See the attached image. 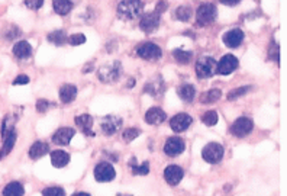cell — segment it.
I'll return each instance as SVG.
<instances>
[{
  "label": "cell",
  "mask_w": 287,
  "mask_h": 196,
  "mask_svg": "<svg viewBox=\"0 0 287 196\" xmlns=\"http://www.w3.org/2000/svg\"><path fill=\"white\" fill-rule=\"evenodd\" d=\"M144 4L141 0H122L118 4V16L125 20H132L143 15Z\"/></svg>",
  "instance_id": "6da1fadb"
},
{
  "label": "cell",
  "mask_w": 287,
  "mask_h": 196,
  "mask_svg": "<svg viewBox=\"0 0 287 196\" xmlns=\"http://www.w3.org/2000/svg\"><path fill=\"white\" fill-rule=\"evenodd\" d=\"M3 140H4V143H3L1 150H0V160H3L4 157H7V154L13 150L15 143H16V140H17V132H16V130H12V131L6 135V138H3Z\"/></svg>",
  "instance_id": "ffe728a7"
},
{
  "label": "cell",
  "mask_w": 287,
  "mask_h": 196,
  "mask_svg": "<svg viewBox=\"0 0 287 196\" xmlns=\"http://www.w3.org/2000/svg\"><path fill=\"white\" fill-rule=\"evenodd\" d=\"M216 16H218V10L213 3H203L199 6L196 12V20L200 26L210 25L212 22H215Z\"/></svg>",
  "instance_id": "3957f363"
},
{
  "label": "cell",
  "mask_w": 287,
  "mask_h": 196,
  "mask_svg": "<svg viewBox=\"0 0 287 196\" xmlns=\"http://www.w3.org/2000/svg\"><path fill=\"white\" fill-rule=\"evenodd\" d=\"M74 122H76V125L83 131L84 135H89V137H95V135H96V134L93 132V130H92V127H93V118H92L90 115L84 114V115L76 116Z\"/></svg>",
  "instance_id": "e0dca14e"
},
{
  "label": "cell",
  "mask_w": 287,
  "mask_h": 196,
  "mask_svg": "<svg viewBox=\"0 0 287 196\" xmlns=\"http://www.w3.org/2000/svg\"><path fill=\"white\" fill-rule=\"evenodd\" d=\"M13 55L19 60H26L32 55V47L28 41H19L13 47Z\"/></svg>",
  "instance_id": "d6986e66"
},
{
  "label": "cell",
  "mask_w": 287,
  "mask_h": 196,
  "mask_svg": "<svg viewBox=\"0 0 287 196\" xmlns=\"http://www.w3.org/2000/svg\"><path fill=\"white\" fill-rule=\"evenodd\" d=\"M184 176V170L180 167V166H175V164H171V166H167L165 170H164V179L168 185L171 186H175L181 182Z\"/></svg>",
  "instance_id": "4fadbf2b"
},
{
  "label": "cell",
  "mask_w": 287,
  "mask_h": 196,
  "mask_svg": "<svg viewBox=\"0 0 287 196\" xmlns=\"http://www.w3.org/2000/svg\"><path fill=\"white\" fill-rule=\"evenodd\" d=\"M42 196H65V192L63 188L58 186H52V188H47L42 191Z\"/></svg>",
  "instance_id": "f35d334b"
},
{
  "label": "cell",
  "mask_w": 287,
  "mask_h": 196,
  "mask_svg": "<svg viewBox=\"0 0 287 196\" xmlns=\"http://www.w3.org/2000/svg\"><path fill=\"white\" fill-rule=\"evenodd\" d=\"M221 96H222V92H221L219 89H210V90H207V92L202 93L199 100H200V103H206V105H209V103H215L216 100H219V99H221Z\"/></svg>",
  "instance_id": "f1b7e54d"
},
{
  "label": "cell",
  "mask_w": 287,
  "mask_h": 196,
  "mask_svg": "<svg viewBox=\"0 0 287 196\" xmlns=\"http://www.w3.org/2000/svg\"><path fill=\"white\" fill-rule=\"evenodd\" d=\"M52 106H55V103H52V102H49V100H47V99H39L38 102H36V111L39 112V114H44V112H47L49 108H52Z\"/></svg>",
  "instance_id": "74e56055"
},
{
  "label": "cell",
  "mask_w": 287,
  "mask_h": 196,
  "mask_svg": "<svg viewBox=\"0 0 287 196\" xmlns=\"http://www.w3.org/2000/svg\"><path fill=\"white\" fill-rule=\"evenodd\" d=\"M121 76H122V65L119 61L103 64L97 71V77L103 83H113V82L119 80Z\"/></svg>",
  "instance_id": "7a4b0ae2"
},
{
  "label": "cell",
  "mask_w": 287,
  "mask_h": 196,
  "mask_svg": "<svg viewBox=\"0 0 287 196\" xmlns=\"http://www.w3.org/2000/svg\"><path fill=\"white\" fill-rule=\"evenodd\" d=\"M25 195V189L22 186V183L19 182H10L4 186L3 189V196H23Z\"/></svg>",
  "instance_id": "4316f807"
},
{
  "label": "cell",
  "mask_w": 287,
  "mask_h": 196,
  "mask_svg": "<svg viewBox=\"0 0 287 196\" xmlns=\"http://www.w3.org/2000/svg\"><path fill=\"white\" fill-rule=\"evenodd\" d=\"M254 128V122L253 119L247 118V116H241L238 119H235V122L231 125V134L234 137H238V138H244L247 137L248 134H251Z\"/></svg>",
  "instance_id": "8992f818"
},
{
  "label": "cell",
  "mask_w": 287,
  "mask_h": 196,
  "mask_svg": "<svg viewBox=\"0 0 287 196\" xmlns=\"http://www.w3.org/2000/svg\"><path fill=\"white\" fill-rule=\"evenodd\" d=\"M193 122V118L187 114H177L170 119V127L174 132H183L186 131Z\"/></svg>",
  "instance_id": "7c38bea8"
},
{
  "label": "cell",
  "mask_w": 287,
  "mask_h": 196,
  "mask_svg": "<svg viewBox=\"0 0 287 196\" xmlns=\"http://www.w3.org/2000/svg\"><path fill=\"white\" fill-rule=\"evenodd\" d=\"M241 0H221V3L226 4V6H237Z\"/></svg>",
  "instance_id": "ee69618b"
},
{
  "label": "cell",
  "mask_w": 287,
  "mask_h": 196,
  "mask_svg": "<svg viewBox=\"0 0 287 196\" xmlns=\"http://www.w3.org/2000/svg\"><path fill=\"white\" fill-rule=\"evenodd\" d=\"M223 153L225 150L219 143H209L202 150V159L209 164H216L222 160Z\"/></svg>",
  "instance_id": "5b68a950"
},
{
  "label": "cell",
  "mask_w": 287,
  "mask_h": 196,
  "mask_svg": "<svg viewBox=\"0 0 287 196\" xmlns=\"http://www.w3.org/2000/svg\"><path fill=\"white\" fill-rule=\"evenodd\" d=\"M51 163L57 169H63L70 163V154L63 150H55L51 153Z\"/></svg>",
  "instance_id": "7402d4cb"
},
{
  "label": "cell",
  "mask_w": 287,
  "mask_h": 196,
  "mask_svg": "<svg viewBox=\"0 0 287 196\" xmlns=\"http://www.w3.org/2000/svg\"><path fill=\"white\" fill-rule=\"evenodd\" d=\"M25 4H26V7L31 9V10H38V9L42 7L44 0H25Z\"/></svg>",
  "instance_id": "60d3db41"
},
{
  "label": "cell",
  "mask_w": 287,
  "mask_h": 196,
  "mask_svg": "<svg viewBox=\"0 0 287 196\" xmlns=\"http://www.w3.org/2000/svg\"><path fill=\"white\" fill-rule=\"evenodd\" d=\"M165 119H167V115H165V112L161 108H151L145 114V121L149 125H159Z\"/></svg>",
  "instance_id": "ac0fdd59"
},
{
  "label": "cell",
  "mask_w": 287,
  "mask_h": 196,
  "mask_svg": "<svg viewBox=\"0 0 287 196\" xmlns=\"http://www.w3.org/2000/svg\"><path fill=\"white\" fill-rule=\"evenodd\" d=\"M52 7L57 15H68L73 9V3L70 0H52Z\"/></svg>",
  "instance_id": "484cf974"
},
{
  "label": "cell",
  "mask_w": 287,
  "mask_h": 196,
  "mask_svg": "<svg viewBox=\"0 0 287 196\" xmlns=\"http://www.w3.org/2000/svg\"><path fill=\"white\" fill-rule=\"evenodd\" d=\"M173 57L180 64H189L191 61V58H193V54L190 51H184V49L177 48V49L173 51Z\"/></svg>",
  "instance_id": "4dcf8cb0"
},
{
  "label": "cell",
  "mask_w": 287,
  "mask_h": 196,
  "mask_svg": "<svg viewBox=\"0 0 287 196\" xmlns=\"http://www.w3.org/2000/svg\"><path fill=\"white\" fill-rule=\"evenodd\" d=\"M15 130V122L12 121V116L10 115H6L4 119H3V124H1V138H6V135Z\"/></svg>",
  "instance_id": "836d02e7"
},
{
  "label": "cell",
  "mask_w": 287,
  "mask_h": 196,
  "mask_svg": "<svg viewBox=\"0 0 287 196\" xmlns=\"http://www.w3.org/2000/svg\"><path fill=\"white\" fill-rule=\"evenodd\" d=\"M129 167H131V172L134 176H145L149 173V163L148 162H144L143 164H137V159L132 157L131 162H129Z\"/></svg>",
  "instance_id": "83f0119b"
},
{
  "label": "cell",
  "mask_w": 287,
  "mask_h": 196,
  "mask_svg": "<svg viewBox=\"0 0 287 196\" xmlns=\"http://www.w3.org/2000/svg\"><path fill=\"white\" fill-rule=\"evenodd\" d=\"M216 60L212 57H202L196 63V74L199 79H209L216 74Z\"/></svg>",
  "instance_id": "277c9868"
},
{
  "label": "cell",
  "mask_w": 287,
  "mask_h": 196,
  "mask_svg": "<svg viewBox=\"0 0 287 196\" xmlns=\"http://www.w3.org/2000/svg\"><path fill=\"white\" fill-rule=\"evenodd\" d=\"M164 90H165L164 82H162V79L159 76L154 82H149V83L145 84V92L149 93V95H152V96H159V95H162Z\"/></svg>",
  "instance_id": "cb8c5ba5"
},
{
  "label": "cell",
  "mask_w": 287,
  "mask_h": 196,
  "mask_svg": "<svg viewBox=\"0 0 287 196\" xmlns=\"http://www.w3.org/2000/svg\"><path fill=\"white\" fill-rule=\"evenodd\" d=\"M140 134H141V131H140L138 128H128V130H125V131H124L122 138H124L127 143H131L132 140L138 138V137H140Z\"/></svg>",
  "instance_id": "d590c367"
},
{
  "label": "cell",
  "mask_w": 287,
  "mask_h": 196,
  "mask_svg": "<svg viewBox=\"0 0 287 196\" xmlns=\"http://www.w3.org/2000/svg\"><path fill=\"white\" fill-rule=\"evenodd\" d=\"M77 96V87L74 84H63L60 87V99L63 103H71Z\"/></svg>",
  "instance_id": "603a6c76"
},
{
  "label": "cell",
  "mask_w": 287,
  "mask_h": 196,
  "mask_svg": "<svg viewBox=\"0 0 287 196\" xmlns=\"http://www.w3.org/2000/svg\"><path fill=\"white\" fill-rule=\"evenodd\" d=\"M159 22H161V17H159L158 13H155V12L146 13V15H144L141 22H140V28L143 29L144 32L151 33V32H154L155 29H158Z\"/></svg>",
  "instance_id": "5bb4252c"
},
{
  "label": "cell",
  "mask_w": 287,
  "mask_h": 196,
  "mask_svg": "<svg viewBox=\"0 0 287 196\" xmlns=\"http://www.w3.org/2000/svg\"><path fill=\"white\" fill-rule=\"evenodd\" d=\"M48 151H49V146H48L47 143H44V141H36V143H33V144L31 146L28 154H29V159L38 160V159L44 157Z\"/></svg>",
  "instance_id": "44dd1931"
},
{
  "label": "cell",
  "mask_w": 287,
  "mask_h": 196,
  "mask_svg": "<svg viewBox=\"0 0 287 196\" xmlns=\"http://www.w3.org/2000/svg\"><path fill=\"white\" fill-rule=\"evenodd\" d=\"M250 90H251V86H242V87L234 89L232 92H229V93H228V100H235V99H238L239 96L247 95Z\"/></svg>",
  "instance_id": "e575fe53"
},
{
  "label": "cell",
  "mask_w": 287,
  "mask_h": 196,
  "mask_svg": "<svg viewBox=\"0 0 287 196\" xmlns=\"http://www.w3.org/2000/svg\"><path fill=\"white\" fill-rule=\"evenodd\" d=\"M191 15H193V12H191V7H189V6H180V7L175 10V17H177L178 20H183V22L190 20Z\"/></svg>",
  "instance_id": "d6a6232c"
},
{
  "label": "cell",
  "mask_w": 287,
  "mask_h": 196,
  "mask_svg": "<svg viewBox=\"0 0 287 196\" xmlns=\"http://www.w3.org/2000/svg\"><path fill=\"white\" fill-rule=\"evenodd\" d=\"M71 196H90L89 194H86V192H77V194H74V195Z\"/></svg>",
  "instance_id": "bcb514c9"
},
{
  "label": "cell",
  "mask_w": 287,
  "mask_h": 196,
  "mask_svg": "<svg viewBox=\"0 0 287 196\" xmlns=\"http://www.w3.org/2000/svg\"><path fill=\"white\" fill-rule=\"evenodd\" d=\"M242 41H244V32L238 28L231 29L223 35V44L228 48H237L242 44Z\"/></svg>",
  "instance_id": "9a60e30c"
},
{
  "label": "cell",
  "mask_w": 287,
  "mask_h": 196,
  "mask_svg": "<svg viewBox=\"0 0 287 196\" xmlns=\"http://www.w3.org/2000/svg\"><path fill=\"white\" fill-rule=\"evenodd\" d=\"M137 54L143 58V60H148V61H154V60H158L161 57V48L152 42H145V44H141L138 48H137Z\"/></svg>",
  "instance_id": "ba28073f"
},
{
  "label": "cell",
  "mask_w": 287,
  "mask_h": 196,
  "mask_svg": "<svg viewBox=\"0 0 287 196\" xmlns=\"http://www.w3.org/2000/svg\"><path fill=\"white\" fill-rule=\"evenodd\" d=\"M184 150H186V143L180 137H171L164 144V153L168 157H175V156L181 154Z\"/></svg>",
  "instance_id": "8fae6325"
},
{
  "label": "cell",
  "mask_w": 287,
  "mask_h": 196,
  "mask_svg": "<svg viewBox=\"0 0 287 196\" xmlns=\"http://www.w3.org/2000/svg\"><path fill=\"white\" fill-rule=\"evenodd\" d=\"M165 10H167V1H159V3H157L155 13L161 15V13H162V12H165Z\"/></svg>",
  "instance_id": "7bdbcfd3"
},
{
  "label": "cell",
  "mask_w": 287,
  "mask_h": 196,
  "mask_svg": "<svg viewBox=\"0 0 287 196\" xmlns=\"http://www.w3.org/2000/svg\"><path fill=\"white\" fill-rule=\"evenodd\" d=\"M202 122L206 125V127H213V125H216L218 124V121H219V115H218V112L216 111H207V112H205L203 115H202Z\"/></svg>",
  "instance_id": "1f68e13d"
},
{
  "label": "cell",
  "mask_w": 287,
  "mask_h": 196,
  "mask_svg": "<svg viewBox=\"0 0 287 196\" xmlns=\"http://www.w3.org/2000/svg\"><path fill=\"white\" fill-rule=\"evenodd\" d=\"M92 70H93V64H92V63H90V65H86V67L83 68V71H84V73H87V71H92Z\"/></svg>",
  "instance_id": "f6af8a7d"
},
{
  "label": "cell",
  "mask_w": 287,
  "mask_h": 196,
  "mask_svg": "<svg viewBox=\"0 0 287 196\" xmlns=\"http://www.w3.org/2000/svg\"><path fill=\"white\" fill-rule=\"evenodd\" d=\"M177 93H178V96H180L181 100H184V102H193V99L196 96V89L191 84H181L177 89Z\"/></svg>",
  "instance_id": "d4e9b609"
},
{
  "label": "cell",
  "mask_w": 287,
  "mask_h": 196,
  "mask_svg": "<svg viewBox=\"0 0 287 196\" xmlns=\"http://www.w3.org/2000/svg\"><path fill=\"white\" fill-rule=\"evenodd\" d=\"M28 83H29V77L26 74H20V76H17L13 80V84L15 86H17V84H28Z\"/></svg>",
  "instance_id": "b9f144b4"
},
{
  "label": "cell",
  "mask_w": 287,
  "mask_h": 196,
  "mask_svg": "<svg viewBox=\"0 0 287 196\" xmlns=\"http://www.w3.org/2000/svg\"><path fill=\"white\" fill-rule=\"evenodd\" d=\"M116 176V172L113 169V166L108 162H102L99 164H96L95 167V179L99 183H108L112 182Z\"/></svg>",
  "instance_id": "52a82bcc"
},
{
  "label": "cell",
  "mask_w": 287,
  "mask_h": 196,
  "mask_svg": "<svg viewBox=\"0 0 287 196\" xmlns=\"http://www.w3.org/2000/svg\"><path fill=\"white\" fill-rule=\"evenodd\" d=\"M100 128L105 135H113L122 128V119L115 115H108V116L102 118Z\"/></svg>",
  "instance_id": "30bf717a"
},
{
  "label": "cell",
  "mask_w": 287,
  "mask_h": 196,
  "mask_svg": "<svg viewBox=\"0 0 287 196\" xmlns=\"http://www.w3.org/2000/svg\"><path fill=\"white\" fill-rule=\"evenodd\" d=\"M48 41L54 45H64L67 42V33L63 29H57L48 35Z\"/></svg>",
  "instance_id": "f546056e"
},
{
  "label": "cell",
  "mask_w": 287,
  "mask_h": 196,
  "mask_svg": "<svg viewBox=\"0 0 287 196\" xmlns=\"http://www.w3.org/2000/svg\"><path fill=\"white\" fill-rule=\"evenodd\" d=\"M74 134H76V131H74L73 128H68V127L60 128V130L52 135V141H54V144H57V146H68L70 141H71V138L74 137Z\"/></svg>",
  "instance_id": "2e32d148"
},
{
  "label": "cell",
  "mask_w": 287,
  "mask_h": 196,
  "mask_svg": "<svg viewBox=\"0 0 287 196\" xmlns=\"http://www.w3.org/2000/svg\"><path fill=\"white\" fill-rule=\"evenodd\" d=\"M238 64H239V63H238V58H237L235 55H232V54L223 55V57L219 60L218 65H216V73L223 74V76L231 74L232 71H235V70L238 68Z\"/></svg>",
  "instance_id": "9c48e42d"
},
{
  "label": "cell",
  "mask_w": 287,
  "mask_h": 196,
  "mask_svg": "<svg viewBox=\"0 0 287 196\" xmlns=\"http://www.w3.org/2000/svg\"><path fill=\"white\" fill-rule=\"evenodd\" d=\"M67 42L70 45H81V44L86 42V36L83 33H74L70 38H67Z\"/></svg>",
  "instance_id": "ab89813d"
},
{
  "label": "cell",
  "mask_w": 287,
  "mask_h": 196,
  "mask_svg": "<svg viewBox=\"0 0 287 196\" xmlns=\"http://www.w3.org/2000/svg\"><path fill=\"white\" fill-rule=\"evenodd\" d=\"M269 57L271 60H274L276 63L280 61V48H279V44L277 42H271L270 49H269Z\"/></svg>",
  "instance_id": "8d00e7d4"
}]
</instances>
